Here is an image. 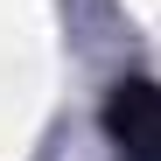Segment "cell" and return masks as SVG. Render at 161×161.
Masks as SVG:
<instances>
[{
    "label": "cell",
    "mask_w": 161,
    "mask_h": 161,
    "mask_svg": "<svg viewBox=\"0 0 161 161\" xmlns=\"http://www.w3.org/2000/svg\"><path fill=\"white\" fill-rule=\"evenodd\" d=\"M112 133H119V154L126 161H161V91L154 84H119Z\"/></svg>",
    "instance_id": "obj_1"
}]
</instances>
